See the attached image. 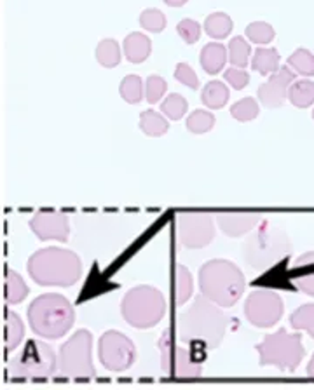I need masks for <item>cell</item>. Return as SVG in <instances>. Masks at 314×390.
<instances>
[{"mask_svg":"<svg viewBox=\"0 0 314 390\" xmlns=\"http://www.w3.org/2000/svg\"><path fill=\"white\" fill-rule=\"evenodd\" d=\"M215 220L225 236L236 239V237H243L251 232V230L257 228L260 225L262 217L258 213H245V211L234 213V211H227V213L215 214Z\"/></svg>","mask_w":314,"mask_h":390,"instance_id":"2e32d148","label":"cell"},{"mask_svg":"<svg viewBox=\"0 0 314 390\" xmlns=\"http://www.w3.org/2000/svg\"><path fill=\"white\" fill-rule=\"evenodd\" d=\"M308 377L313 378V380H314V355L311 358V361H309V364H308Z\"/></svg>","mask_w":314,"mask_h":390,"instance_id":"ee69618b","label":"cell"},{"mask_svg":"<svg viewBox=\"0 0 314 390\" xmlns=\"http://www.w3.org/2000/svg\"><path fill=\"white\" fill-rule=\"evenodd\" d=\"M123 49L126 59L135 63V65H138V63L147 61V58L150 56V51H152V42H150L149 37L143 35V33L133 32L124 39Z\"/></svg>","mask_w":314,"mask_h":390,"instance_id":"ac0fdd59","label":"cell"},{"mask_svg":"<svg viewBox=\"0 0 314 390\" xmlns=\"http://www.w3.org/2000/svg\"><path fill=\"white\" fill-rule=\"evenodd\" d=\"M27 270L28 276L39 286L70 288L77 284L83 276V263L73 251L46 248V250L35 251L28 258Z\"/></svg>","mask_w":314,"mask_h":390,"instance_id":"7a4b0ae2","label":"cell"},{"mask_svg":"<svg viewBox=\"0 0 314 390\" xmlns=\"http://www.w3.org/2000/svg\"><path fill=\"white\" fill-rule=\"evenodd\" d=\"M258 111H260L258 110V103L255 102L251 96L239 99L238 103H234V105L231 106V115L239 122L253 121V118H257Z\"/></svg>","mask_w":314,"mask_h":390,"instance_id":"836d02e7","label":"cell"},{"mask_svg":"<svg viewBox=\"0 0 314 390\" xmlns=\"http://www.w3.org/2000/svg\"><path fill=\"white\" fill-rule=\"evenodd\" d=\"M288 66L294 70L295 73L302 77H313L314 75V54L308 49H297L294 54L288 58Z\"/></svg>","mask_w":314,"mask_h":390,"instance_id":"f1b7e54d","label":"cell"},{"mask_svg":"<svg viewBox=\"0 0 314 390\" xmlns=\"http://www.w3.org/2000/svg\"><path fill=\"white\" fill-rule=\"evenodd\" d=\"M140 27L145 28L147 32L161 33L166 28V16L159 9H145L140 14Z\"/></svg>","mask_w":314,"mask_h":390,"instance_id":"d590c367","label":"cell"},{"mask_svg":"<svg viewBox=\"0 0 314 390\" xmlns=\"http://www.w3.org/2000/svg\"><path fill=\"white\" fill-rule=\"evenodd\" d=\"M215 217L210 213L176 214V236L188 250H203L215 239Z\"/></svg>","mask_w":314,"mask_h":390,"instance_id":"8fae6325","label":"cell"},{"mask_svg":"<svg viewBox=\"0 0 314 390\" xmlns=\"http://www.w3.org/2000/svg\"><path fill=\"white\" fill-rule=\"evenodd\" d=\"M229 59V51L225 49L224 44L212 42L206 44L201 51V66L210 75H217L220 70H224L225 63Z\"/></svg>","mask_w":314,"mask_h":390,"instance_id":"d6986e66","label":"cell"},{"mask_svg":"<svg viewBox=\"0 0 314 390\" xmlns=\"http://www.w3.org/2000/svg\"><path fill=\"white\" fill-rule=\"evenodd\" d=\"M192 289H194V279L188 272L187 267L175 265L171 274V293H173V303L176 307H182L187 303V300L192 296Z\"/></svg>","mask_w":314,"mask_h":390,"instance_id":"e0dca14e","label":"cell"},{"mask_svg":"<svg viewBox=\"0 0 314 390\" xmlns=\"http://www.w3.org/2000/svg\"><path fill=\"white\" fill-rule=\"evenodd\" d=\"M313 118H314V111H313Z\"/></svg>","mask_w":314,"mask_h":390,"instance_id":"f6af8a7d","label":"cell"},{"mask_svg":"<svg viewBox=\"0 0 314 390\" xmlns=\"http://www.w3.org/2000/svg\"><path fill=\"white\" fill-rule=\"evenodd\" d=\"M314 265V251L304 252L302 256H298L297 262H295V267L297 269H304V267H313Z\"/></svg>","mask_w":314,"mask_h":390,"instance_id":"b9f144b4","label":"cell"},{"mask_svg":"<svg viewBox=\"0 0 314 390\" xmlns=\"http://www.w3.org/2000/svg\"><path fill=\"white\" fill-rule=\"evenodd\" d=\"M284 303L282 296L269 289L253 291L245 302V315L257 328H272L283 317Z\"/></svg>","mask_w":314,"mask_h":390,"instance_id":"4fadbf2b","label":"cell"},{"mask_svg":"<svg viewBox=\"0 0 314 390\" xmlns=\"http://www.w3.org/2000/svg\"><path fill=\"white\" fill-rule=\"evenodd\" d=\"M188 103L182 95H168V98L161 103V114L166 115L169 121H180L187 114Z\"/></svg>","mask_w":314,"mask_h":390,"instance_id":"d6a6232c","label":"cell"},{"mask_svg":"<svg viewBox=\"0 0 314 390\" xmlns=\"http://www.w3.org/2000/svg\"><path fill=\"white\" fill-rule=\"evenodd\" d=\"M295 286H297L302 293H306V295L314 296V272L295 279Z\"/></svg>","mask_w":314,"mask_h":390,"instance_id":"60d3db41","label":"cell"},{"mask_svg":"<svg viewBox=\"0 0 314 390\" xmlns=\"http://www.w3.org/2000/svg\"><path fill=\"white\" fill-rule=\"evenodd\" d=\"M96 61L105 68H114L121 63V47L114 39H103L95 51Z\"/></svg>","mask_w":314,"mask_h":390,"instance_id":"4316f807","label":"cell"},{"mask_svg":"<svg viewBox=\"0 0 314 390\" xmlns=\"http://www.w3.org/2000/svg\"><path fill=\"white\" fill-rule=\"evenodd\" d=\"M274 35V28L269 23H265V21H253V23H250L246 27V37H248L251 42L260 44V46L262 44L272 42Z\"/></svg>","mask_w":314,"mask_h":390,"instance_id":"e575fe53","label":"cell"},{"mask_svg":"<svg viewBox=\"0 0 314 390\" xmlns=\"http://www.w3.org/2000/svg\"><path fill=\"white\" fill-rule=\"evenodd\" d=\"M215 126V115L206 110H194L187 117V129L194 135H205Z\"/></svg>","mask_w":314,"mask_h":390,"instance_id":"1f68e13d","label":"cell"},{"mask_svg":"<svg viewBox=\"0 0 314 390\" xmlns=\"http://www.w3.org/2000/svg\"><path fill=\"white\" fill-rule=\"evenodd\" d=\"M121 98L129 105H136L145 98V84L138 75H126L119 85Z\"/></svg>","mask_w":314,"mask_h":390,"instance_id":"484cf974","label":"cell"},{"mask_svg":"<svg viewBox=\"0 0 314 390\" xmlns=\"http://www.w3.org/2000/svg\"><path fill=\"white\" fill-rule=\"evenodd\" d=\"M229 61L232 63V66H238V68H246L250 63V53L251 47L243 37H234V39L229 42Z\"/></svg>","mask_w":314,"mask_h":390,"instance_id":"f546056e","label":"cell"},{"mask_svg":"<svg viewBox=\"0 0 314 390\" xmlns=\"http://www.w3.org/2000/svg\"><path fill=\"white\" fill-rule=\"evenodd\" d=\"M176 32L182 37L186 44H195L201 37V27H199L198 21L194 20H182L176 25Z\"/></svg>","mask_w":314,"mask_h":390,"instance_id":"74e56055","label":"cell"},{"mask_svg":"<svg viewBox=\"0 0 314 390\" xmlns=\"http://www.w3.org/2000/svg\"><path fill=\"white\" fill-rule=\"evenodd\" d=\"M166 80L159 75H150L145 83V99L150 103V105H156V103L161 102V98L164 96Z\"/></svg>","mask_w":314,"mask_h":390,"instance_id":"8d00e7d4","label":"cell"},{"mask_svg":"<svg viewBox=\"0 0 314 390\" xmlns=\"http://www.w3.org/2000/svg\"><path fill=\"white\" fill-rule=\"evenodd\" d=\"M98 358L105 370L114 371V373H123L135 362V343L123 333L107 331L99 338Z\"/></svg>","mask_w":314,"mask_h":390,"instance_id":"7c38bea8","label":"cell"},{"mask_svg":"<svg viewBox=\"0 0 314 390\" xmlns=\"http://www.w3.org/2000/svg\"><path fill=\"white\" fill-rule=\"evenodd\" d=\"M224 79L227 80V84H231L236 91H241L245 89L250 83V73L246 70L238 68V66H231L224 72Z\"/></svg>","mask_w":314,"mask_h":390,"instance_id":"f35d334b","label":"cell"},{"mask_svg":"<svg viewBox=\"0 0 314 390\" xmlns=\"http://www.w3.org/2000/svg\"><path fill=\"white\" fill-rule=\"evenodd\" d=\"M295 83V72L290 66H279L265 84L258 87V99L265 109H279L288 99V89Z\"/></svg>","mask_w":314,"mask_h":390,"instance_id":"9a60e30c","label":"cell"},{"mask_svg":"<svg viewBox=\"0 0 314 390\" xmlns=\"http://www.w3.org/2000/svg\"><path fill=\"white\" fill-rule=\"evenodd\" d=\"M27 315L32 331L47 340L65 336L76 322V310L70 300L56 293H47L33 300Z\"/></svg>","mask_w":314,"mask_h":390,"instance_id":"277c9868","label":"cell"},{"mask_svg":"<svg viewBox=\"0 0 314 390\" xmlns=\"http://www.w3.org/2000/svg\"><path fill=\"white\" fill-rule=\"evenodd\" d=\"M162 2L169 7H182V6H186L188 0H162Z\"/></svg>","mask_w":314,"mask_h":390,"instance_id":"7bdbcfd3","label":"cell"},{"mask_svg":"<svg viewBox=\"0 0 314 390\" xmlns=\"http://www.w3.org/2000/svg\"><path fill=\"white\" fill-rule=\"evenodd\" d=\"M30 228L40 240H60L66 243L70 236V225L66 214L60 211L44 209L35 213L30 220Z\"/></svg>","mask_w":314,"mask_h":390,"instance_id":"5bb4252c","label":"cell"},{"mask_svg":"<svg viewBox=\"0 0 314 390\" xmlns=\"http://www.w3.org/2000/svg\"><path fill=\"white\" fill-rule=\"evenodd\" d=\"M6 302L7 305H18L28 296V286L18 272L7 269L6 272Z\"/></svg>","mask_w":314,"mask_h":390,"instance_id":"cb8c5ba5","label":"cell"},{"mask_svg":"<svg viewBox=\"0 0 314 390\" xmlns=\"http://www.w3.org/2000/svg\"><path fill=\"white\" fill-rule=\"evenodd\" d=\"M245 276L229 260H210L199 270V289L201 295L217 305L229 308L245 293Z\"/></svg>","mask_w":314,"mask_h":390,"instance_id":"3957f363","label":"cell"},{"mask_svg":"<svg viewBox=\"0 0 314 390\" xmlns=\"http://www.w3.org/2000/svg\"><path fill=\"white\" fill-rule=\"evenodd\" d=\"M140 129H142L147 136L159 138V136L168 133L169 124L168 121H166V115L154 110H145L140 115Z\"/></svg>","mask_w":314,"mask_h":390,"instance_id":"d4e9b609","label":"cell"},{"mask_svg":"<svg viewBox=\"0 0 314 390\" xmlns=\"http://www.w3.org/2000/svg\"><path fill=\"white\" fill-rule=\"evenodd\" d=\"M159 348H161V367L168 377L175 380H195L201 377V362L191 354V351L176 345L171 329L162 331Z\"/></svg>","mask_w":314,"mask_h":390,"instance_id":"30bf717a","label":"cell"},{"mask_svg":"<svg viewBox=\"0 0 314 390\" xmlns=\"http://www.w3.org/2000/svg\"><path fill=\"white\" fill-rule=\"evenodd\" d=\"M175 79L179 80V83L186 84L187 87H191V89L199 87L198 75H195V72L191 68V65H187V63H179V65H176Z\"/></svg>","mask_w":314,"mask_h":390,"instance_id":"ab89813d","label":"cell"},{"mask_svg":"<svg viewBox=\"0 0 314 390\" xmlns=\"http://www.w3.org/2000/svg\"><path fill=\"white\" fill-rule=\"evenodd\" d=\"M257 352L260 366H274L282 371H295L306 358L301 334L288 333L284 328L267 334L257 345Z\"/></svg>","mask_w":314,"mask_h":390,"instance_id":"ba28073f","label":"cell"},{"mask_svg":"<svg viewBox=\"0 0 314 390\" xmlns=\"http://www.w3.org/2000/svg\"><path fill=\"white\" fill-rule=\"evenodd\" d=\"M251 68L260 75H269L279 70V54L274 47H258L251 59Z\"/></svg>","mask_w":314,"mask_h":390,"instance_id":"ffe728a7","label":"cell"},{"mask_svg":"<svg viewBox=\"0 0 314 390\" xmlns=\"http://www.w3.org/2000/svg\"><path fill=\"white\" fill-rule=\"evenodd\" d=\"M229 87L220 80H212L205 85L201 92V102L208 106L210 110H220L224 109L225 103L229 102Z\"/></svg>","mask_w":314,"mask_h":390,"instance_id":"44dd1931","label":"cell"},{"mask_svg":"<svg viewBox=\"0 0 314 390\" xmlns=\"http://www.w3.org/2000/svg\"><path fill=\"white\" fill-rule=\"evenodd\" d=\"M288 102L297 109H309L314 103V83L309 79L295 80L288 89Z\"/></svg>","mask_w":314,"mask_h":390,"instance_id":"7402d4cb","label":"cell"},{"mask_svg":"<svg viewBox=\"0 0 314 390\" xmlns=\"http://www.w3.org/2000/svg\"><path fill=\"white\" fill-rule=\"evenodd\" d=\"M227 326L229 317L220 305L213 303L205 295L195 296L192 307H188L176 322L182 343L203 345L210 351H215L222 343Z\"/></svg>","mask_w":314,"mask_h":390,"instance_id":"6da1fadb","label":"cell"},{"mask_svg":"<svg viewBox=\"0 0 314 390\" xmlns=\"http://www.w3.org/2000/svg\"><path fill=\"white\" fill-rule=\"evenodd\" d=\"M93 334L79 329L60 348V371L63 377L76 380H93L96 370L93 364Z\"/></svg>","mask_w":314,"mask_h":390,"instance_id":"9c48e42d","label":"cell"},{"mask_svg":"<svg viewBox=\"0 0 314 390\" xmlns=\"http://www.w3.org/2000/svg\"><path fill=\"white\" fill-rule=\"evenodd\" d=\"M205 30L212 39H225L232 32V20L225 13H213L205 20Z\"/></svg>","mask_w":314,"mask_h":390,"instance_id":"83f0119b","label":"cell"},{"mask_svg":"<svg viewBox=\"0 0 314 390\" xmlns=\"http://www.w3.org/2000/svg\"><path fill=\"white\" fill-rule=\"evenodd\" d=\"M121 314L133 328H154L164 317L166 300L162 293L152 286H136L124 295Z\"/></svg>","mask_w":314,"mask_h":390,"instance_id":"8992f818","label":"cell"},{"mask_svg":"<svg viewBox=\"0 0 314 390\" xmlns=\"http://www.w3.org/2000/svg\"><path fill=\"white\" fill-rule=\"evenodd\" d=\"M290 251V240L283 230L267 225V221L257 226V232L248 237L245 244V262L255 272L272 267Z\"/></svg>","mask_w":314,"mask_h":390,"instance_id":"52a82bcc","label":"cell"},{"mask_svg":"<svg viewBox=\"0 0 314 390\" xmlns=\"http://www.w3.org/2000/svg\"><path fill=\"white\" fill-rule=\"evenodd\" d=\"M56 370H60V358L40 340H28L7 364V374L13 380H47Z\"/></svg>","mask_w":314,"mask_h":390,"instance_id":"5b68a950","label":"cell"},{"mask_svg":"<svg viewBox=\"0 0 314 390\" xmlns=\"http://www.w3.org/2000/svg\"><path fill=\"white\" fill-rule=\"evenodd\" d=\"M290 324L297 331H308L314 338V303L298 307L290 315Z\"/></svg>","mask_w":314,"mask_h":390,"instance_id":"4dcf8cb0","label":"cell"},{"mask_svg":"<svg viewBox=\"0 0 314 390\" xmlns=\"http://www.w3.org/2000/svg\"><path fill=\"white\" fill-rule=\"evenodd\" d=\"M25 338V324L21 317L9 308H6V352L11 354L14 348L20 347Z\"/></svg>","mask_w":314,"mask_h":390,"instance_id":"603a6c76","label":"cell"}]
</instances>
